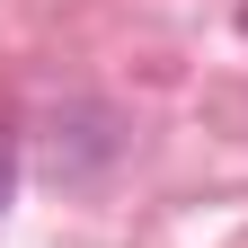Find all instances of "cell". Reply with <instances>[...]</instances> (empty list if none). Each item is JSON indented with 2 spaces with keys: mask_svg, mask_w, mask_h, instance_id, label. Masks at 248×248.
Segmentation results:
<instances>
[{
  "mask_svg": "<svg viewBox=\"0 0 248 248\" xmlns=\"http://www.w3.org/2000/svg\"><path fill=\"white\" fill-rule=\"evenodd\" d=\"M62 124H71V142L53 133V169H62V177H98L115 151H124V133H115V107H98V98L62 107Z\"/></svg>",
  "mask_w": 248,
  "mask_h": 248,
  "instance_id": "cell-1",
  "label": "cell"
},
{
  "mask_svg": "<svg viewBox=\"0 0 248 248\" xmlns=\"http://www.w3.org/2000/svg\"><path fill=\"white\" fill-rule=\"evenodd\" d=\"M9 195H18V133L0 124V204H9Z\"/></svg>",
  "mask_w": 248,
  "mask_h": 248,
  "instance_id": "cell-2",
  "label": "cell"
},
{
  "mask_svg": "<svg viewBox=\"0 0 248 248\" xmlns=\"http://www.w3.org/2000/svg\"><path fill=\"white\" fill-rule=\"evenodd\" d=\"M239 36H248V9H239Z\"/></svg>",
  "mask_w": 248,
  "mask_h": 248,
  "instance_id": "cell-3",
  "label": "cell"
}]
</instances>
